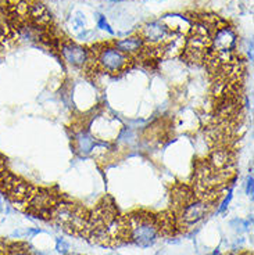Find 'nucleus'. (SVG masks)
Here are the masks:
<instances>
[{
    "label": "nucleus",
    "instance_id": "nucleus-1",
    "mask_svg": "<svg viewBox=\"0 0 254 255\" xmlns=\"http://www.w3.org/2000/svg\"><path fill=\"white\" fill-rule=\"evenodd\" d=\"M128 233L140 247H149L157 240L159 225L152 217H135L128 222Z\"/></svg>",
    "mask_w": 254,
    "mask_h": 255
},
{
    "label": "nucleus",
    "instance_id": "nucleus-2",
    "mask_svg": "<svg viewBox=\"0 0 254 255\" xmlns=\"http://www.w3.org/2000/svg\"><path fill=\"white\" fill-rule=\"evenodd\" d=\"M97 63L103 70L108 72H120L127 67L128 57L125 53L118 50L117 47H107L100 50L97 56Z\"/></svg>",
    "mask_w": 254,
    "mask_h": 255
},
{
    "label": "nucleus",
    "instance_id": "nucleus-3",
    "mask_svg": "<svg viewBox=\"0 0 254 255\" xmlns=\"http://www.w3.org/2000/svg\"><path fill=\"white\" fill-rule=\"evenodd\" d=\"M213 40V50L218 54H229L235 50L236 35L232 28L224 26L216 32Z\"/></svg>",
    "mask_w": 254,
    "mask_h": 255
},
{
    "label": "nucleus",
    "instance_id": "nucleus-4",
    "mask_svg": "<svg viewBox=\"0 0 254 255\" xmlns=\"http://www.w3.org/2000/svg\"><path fill=\"white\" fill-rule=\"evenodd\" d=\"M209 33L203 28L193 29L192 36L188 40L186 51L192 58H202L206 54V50H209Z\"/></svg>",
    "mask_w": 254,
    "mask_h": 255
},
{
    "label": "nucleus",
    "instance_id": "nucleus-5",
    "mask_svg": "<svg viewBox=\"0 0 254 255\" xmlns=\"http://www.w3.org/2000/svg\"><path fill=\"white\" fill-rule=\"evenodd\" d=\"M168 35V28L161 21H153L142 29V40H146L149 43H160Z\"/></svg>",
    "mask_w": 254,
    "mask_h": 255
},
{
    "label": "nucleus",
    "instance_id": "nucleus-6",
    "mask_svg": "<svg viewBox=\"0 0 254 255\" xmlns=\"http://www.w3.org/2000/svg\"><path fill=\"white\" fill-rule=\"evenodd\" d=\"M65 61H68L71 65H75V67H81L83 64H86L88 61V51L83 49L82 46H78L75 43H67L63 46L61 49Z\"/></svg>",
    "mask_w": 254,
    "mask_h": 255
},
{
    "label": "nucleus",
    "instance_id": "nucleus-7",
    "mask_svg": "<svg viewBox=\"0 0 254 255\" xmlns=\"http://www.w3.org/2000/svg\"><path fill=\"white\" fill-rule=\"evenodd\" d=\"M207 214V207L202 201H192L185 207L184 212H182V221L186 225H193L202 221Z\"/></svg>",
    "mask_w": 254,
    "mask_h": 255
},
{
    "label": "nucleus",
    "instance_id": "nucleus-8",
    "mask_svg": "<svg viewBox=\"0 0 254 255\" xmlns=\"http://www.w3.org/2000/svg\"><path fill=\"white\" fill-rule=\"evenodd\" d=\"M142 46H143V40H142V38H138V36L122 39L120 42H117V49L122 51V53H135V51H139Z\"/></svg>",
    "mask_w": 254,
    "mask_h": 255
},
{
    "label": "nucleus",
    "instance_id": "nucleus-9",
    "mask_svg": "<svg viewBox=\"0 0 254 255\" xmlns=\"http://www.w3.org/2000/svg\"><path fill=\"white\" fill-rule=\"evenodd\" d=\"M76 143H78V150L83 154L90 153V150L95 146V141L92 139V136H89L88 133H79L76 136Z\"/></svg>",
    "mask_w": 254,
    "mask_h": 255
},
{
    "label": "nucleus",
    "instance_id": "nucleus-10",
    "mask_svg": "<svg viewBox=\"0 0 254 255\" xmlns=\"http://www.w3.org/2000/svg\"><path fill=\"white\" fill-rule=\"evenodd\" d=\"M97 25H99V28L104 29V31L110 32V33H114L113 29H111V26L108 25V22L106 21V17H104V15H97Z\"/></svg>",
    "mask_w": 254,
    "mask_h": 255
},
{
    "label": "nucleus",
    "instance_id": "nucleus-11",
    "mask_svg": "<svg viewBox=\"0 0 254 255\" xmlns=\"http://www.w3.org/2000/svg\"><path fill=\"white\" fill-rule=\"evenodd\" d=\"M246 191H248L249 196L253 194V178H252V176L248 179V189H246Z\"/></svg>",
    "mask_w": 254,
    "mask_h": 255
},
{
    "label": "nucleus",
    "instance_id": "nucleus-12",
    "mask_svg": "<svg viewBox=\"0 0 254 255\" xmlns=\"http://www.w3.org/2000/svg\"><path fill=\"white\" fill-rule=\"evenodd\" d=\"M231 198H232V194L229 193V196L227 198H225V201L223 203V205H221V208H220V212H223V211L227 210V207H228L229 201H231Z\"/></svg>",
    "mask_w": 254,
    "mask_h": 255
},
{
    "label": "nucleus",
    "instance_id": "nucleus-13",
    "mask_svg": "<svg viewBox=\"0 0 254 255\" xmlns=\"http://www.w3.org/2000/svg\"><path fill=\"white\" fill-rule=\"evenodd\" d=\"M10 255H28V254L24 253V251H14V253H11Z\"/></svg>",
    "mask_w": 254,
    "mask_h": 255
}]
</instances>
